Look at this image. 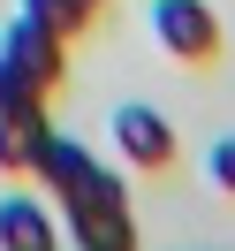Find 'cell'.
<instances>
[{"label": "cell", "instance_id": "6da1fadb", "mask_svg": "<svg viewBox=\"0 0 235 251\" xmlns=\"http://www.w3.org/2000/svg\"><path fill=\"white\" fill-rule=\"evenodd\" d=\"M61 69H68V38L31 23V16H16L8 38H0V107H38L61 84Z\"/></svg>", "mask_w": 235, "mask_h": 251}, {"label": "cell", "instance_id": "7a4b0ae2", "mask_svg": "<svg viewBox=\"0 0 235 251\" xmlns=\"http://www.w3.org/2000/svg\"><path fill=\"white\" fill-rule=\"evenodd\" d=\"M152 38L174 53V61L205 69L220 53V16H213V0H152Z\"/></svg>", "mask_w": 235, "mask_h": 251}, {"label": "cell", "instance_id": "3957f363", "mask_svg": "<svg viewBox=\"0 0 235 251\" xmlns=\"http://www.w3.org/2000/svg\"><path fill=\"white\" fill-rule=\"evenodd\" d=\"M114 152L129 168H144V175L174 168V122L159 107H114Z\"/></svg>", "mask_w": 235, "mask_h": 251}, {"label": "cell", "instance_id": "277c9868", "mask_svg": "<svg viewBox=\"0 0 235 251\" xmlns=\"http://www.w3.org/2000/svg\"><path fill=\"white\" fill-rule=\"evenodd\" d=\"M0 251H61V213L31 190L0 198Z\"/></svg>", "mask_w": 235, "mask_h": 251}, {"label": "cell", "instance_id": "5b68a950", "mask_svg": "<svg viewBox=\"0 0 235 251\" xmlns=\"http://www.w3.org/2000/svg\"><path fill=\"white\" fill-rule=\"evenodd\" d=\"M53 122H46V99L38 107H0V175H31L38 152H46Z\"/></svg>", "mask_w": 235, "mask_h": 251}, {"label": "cell", "instance_id": "8992f818", "mask_svg": "<svg viewBox=\"0 0 235 251\" xmlns=\"http://www.w3.org/2000/svg\"><path fill=\"white\" fill-rule=\"evenodd\" d=\"M99 8H107V0H23V16H31V23H46V31H61V38L91 31V23H99Z\"/></svg>", "mask_w": 235, "mask_h": 251}, {"label": "cell", "instance_id": "52a82bcc", "mask_svg": "<svg viewBox=\"0 0 235 251\" xmlns=\"http://www.w3.org/2000/svg\"><path fill=\"white\" fill-rule=\"evenodd\" d=\"M68 251H137V228H129V213L114 221H84V228H61Z\"/></svg>", "mask_w": 235, "mask_h": 251}, {"label": "cell", "instance_id": "ba28073f", "mask_svg": "<svg viewBox=\"0 0 235 251\" xmlns=\"http://www.w3.org/2000/svg\"><path fill=\"white\" fill-rule=\"evenodd\" d=\"M205 175H213V190H228V198H235V137H220L213 152H205Z\"/></svg>", "mask_w": 235, "mask_h": 251}]
</instances>
